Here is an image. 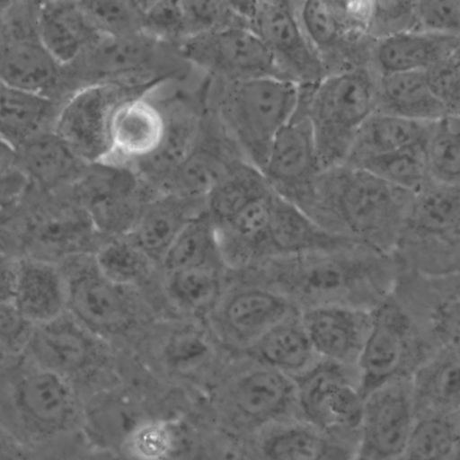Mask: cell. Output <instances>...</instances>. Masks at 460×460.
Returning <instances> with one entry per match:
<instances>
[{
  "label": "cell",
  "mask_w": 460,
  "mask_h": 460,
  "mask_svg": "<svg viewBox=\"0 0 460 460\" xmlns=\"http://www.w3.org/2000/svg\"><path fill=\"white\" fill-rule=\"evenodd\" d=\"M262 284L299 311L323 305L374 309L394 291L401 268L392 254L357 245L272 258Z\"/></svg>",
  "instance_id": "6da1fadb"
},
{
  "label": "cell",
  "mask_w": 460,
  "mask_h": 460,
  "mask_svg": "<svg viewBox=\"0 0 460 460\" xmlns=\"http://www.w3.org/2000/svg\"><path fill=\"white\" fill-rule=\"evenodd\" d=\"M412 193L341 164L323 171L303 211L338 236L393 255Z\"/></svg>",
  "instance_id": "7a4b0ae2"
},
{
  "label": "cell",
  "mask_w": 460,
  "mask_h": 460,
  "mask_svg": "<svg viewBox=\"0 0 460 460\" xmlns=\"http://www.w3.org/2000/svg\"><path fill=\"white\" fill-rule=\"evenodd\" d=\"M219 84L211 114L241 157L261 172L275 137L296 109L299 85L278 77Z\"/></svg>",
  "instance_id": "3957f363"
},
{
  "label": "cell",
  "mask_w": 460,
  "mask_h": 460,
  "mask_svg": "<svg viewBox=\"0 0 460 460\" xmlns=\"http://www.w3.org/2000/svg\"><path fill=\"white\" fill-rule=\"evenodd\" d=\"M460 187L428 181L412 193L393 252L402 270L459 273Z\"/></svg>",
  "instance_id": "277c9868"
},
{
  "label": "cell",
  "mask_w": 460,
  "mask_h": 460,
  "mask_svg": "<svg viewBox=\"0 0 460 460\" xmlns=\"http://www.w3.org/2000/svg\"><path fill=\"white\" fill-rule=\"evenodd\" d=\"M376 75L360 67L299 85L323 171L345 164L359 128L376 111Z\"/></svg>",
  "instance_id": "5b68a950"
},
{
  "label": "cell",
  "mask_w": 460,
  "mask_h": 460,
  "mask_svg": "<svg viewBox=\"0 0 460 460\" xmlns=\"http://www.w3.org/2000/svg\"><path fill=\"white\" fill-rule=\"evenodd\" d=\"M208 400L209 420L243 442L272 424L299 419L293 377L255 362L216 387Z\"/></svg>",
  "instance_id": "8992f818"
},
{
  "label": "cell",
  "mask_w": 460,
  "mask_h": 460,
  "mask_svg": "<svg viewBox=\"0 0 460 460\" xmlns=\"http://www.w3.org/2000/svg\"><path fill=\"white\" fill-rule=\"evenodd\" d=\"M24 363L11 367L6 385L7 408L20 433L40 443L82 433L84 399L77 388L54 372Z\"/></svg>",
  "instance_id": "52a82bcc"
},
{
  "label": "cell",
  "mask_w": 460,
  "mask_h": 460,
  "mask_svg": "<svg viewBox=\"0 0 460 460\" xmlns=\"http://www.w3.org/2000/svg\"><path fill=\"white\" fill-rule=\"evenodd\" d=\"M436 350L420 323L392 293L373 309L371 330L356 365L362 396L410 377Z\"/></svg>",
  "instance_id": "ba28073f"
},
{
  "label": "cell",
  "mask_w": 460,
  "mask_h": 460,
  "mask_svg": "<svg viewBox=\"0 0 460 460\" xmlns=\"http://www.w3.org/2000/svg\"><path fill=\"white\" fill-rule=\"evenodd\" d=\"M300 25L326 75L370 67L374 40L367 34L371 1H298Z\"/></svg>",
  "instance_id": "9c48e42d"
},
{
  "label": "cell",
  "mask_w": 460,
  "mask_h": 460,
  "mask_svg": "<svg viewBox=\"0 0 460 460\" xmlns=\"http://www.w3.org/2000/svg\"><path fill=\"white\" fill-rule=\"evenodd\" d=\"M299 419L328 436L358 433L365 399L356 366L318 358L293 377Z\"/></svg>",
  "instance_id": "30bf717a"
},
{
  "label": "cell",
  "mask_w": 460,
  "mask_h": 460,
  "mask_svg": "<svg viewBox=\"0 0 460 460\" xmlns=\"http://www.w3.org/2000/svg\"><path fill=\"white\" fill-rule=\"evenodd\" d=\"M247 27L272 55L283 79L311 85L326 76L324 66L308 41L294 1L233 2Z\"/></svg>",
  "instance_id": "8fae6325"
},
{
  "label": "cell",
  "mask_w": 460,
  "mask_h": 460,
  "mask_svg": "<svg viewBox=\"0 0 460 460\" xmlns=\"http://www.w3.org/2000/svg\"><path fill=\"white\" fill-rule=\"evenodd\" d=\"M66 285V313L102 341L126 332L135 313L126 294L98 269L93 255L79 253L58 263Z\"/></svg>",
  "instance_id": "7c38bea8"
},
{
  "label": "cell",
  "mask_w": 460,
  "mask_h": 460,
  "mask_svg": "<svg viewBox=\"0 0 460 460\" xmlns=\"http://www.w3.org/2000/svg\"><path fill=\"white\" fill-rule=\"evenodd\" d=\"M176 49L183 60L220 82L282 78L269 49L247 26L192 36Z\"/></svg>",
  "instance_id": "4fadbf2b"
},
{
  "label": "cell",
  "mask_w": 460,
  "mask_h": 460,
  "mask_svg": "<svg viewBox=\"0 0 460 460\" xmlns=\"http://www.w3.org/2000/svg\"><path fill=\"white\" fill-rule=\"evenodd\" d=\"M102 341L66 312L32 326L21 355L66 378L80 392V384L98 374L105 361Z\"/></svg>",
  "instance_id": "5bb4252c"
},
{
  "label": "cell",
  "mask_w": 460,
  "mask_h": 460,
  "mask_svg": "<svg viewBox=\"0 0 460 460\" xmlns=\"http://www.w3.org/2000/svg\"><path fill=\"white\" fill-rule=\"evenodd\" d=\"M323 171L305 107L298 98L293 116L275 137L261 172L273 192L304 210Z\"/></svg>",
  "instance_id": "9a60e30c"
},
{
  "label": "cell",
  "mask_w": 460,
  "mask_h": 460,
  "mask_svg": "<svg viewBox=\"0 0 460 460\" xmlns=\"http://www.w3.org/2000/svg\"><path fill=\"white\" fill-rule=\"evenodd\" d=\"M417 419L410 377L391 381L365 398L358 460H399Z\"/></svg>",
  "instance_id": "2e32d148"
},
{
  "label": "cell",
  "mask_w": 460,
  "mask_h": 460,
  "mask_svg": "<svg viewBox=\"0 0 460 460\" xmlns=\"http://www.w3.org/2000/svg\"><path fill=\"white\" fill-rule=\"evenodd\" d=\"M142 94L110 83H93L77 91L57 116L58 134L87 164L103 163L110 153L113 111L123 100Z\"/></svg>",
  "instance_id": "e0dca14e"
},
{
  "label": "cell",
  "mask_w": 460,
  "mask_h": 460,
  "mask_svg": "<svg viewBox=\"0 0 460 460\" xmlns=\"http://www.w3.org/2000/svg\"><path fill=\"white\" fill-rule=\"evenodd\" d=\"M394 294L418 320L437 349L459 348V273L432 277L402 270Z\"/></svg>",
  "instance_id": "ac0fdd59"
},
{
  "label": "cell",
  "mask_w": 460,
  "mask_h": 460,
  "mask_svg": "<svg viewBox=\"0 0 460 460\" xmlns=\"http://www.w3.org/2000/svg\"><path fill=\"white\" fill-rule=\"evenodd\" d=\"M203 117L200 134L192 151L161 188L167 194L189 200L206 199L212 190L243 159L214 118Z\"/></svg>",
  "instance_id": "d6986e66"
},
{
  "label": "cell",
  "mask_w": 460,
  "mask_h": 460,
  "mask_svg": "<svg viewBox=\"0 0 460 460\" xmlns=\"http://www.w3.org/2000/svg\"><path fill=\"white\" fill-rule=\"evenodd\" d=\"M154 89L117 105L111 120L110 153L103 163L131 169L157 147L164 115L160 102L154 99Z\"/></svg>",
  "instance_id": "ffe728a7"
},
{
  "label": "cell",
  "mask_w": 460,
  "mask_h": 460,
  "mask_svg": "<svg viewBox=\"0 0 460 460\" xmlns=\"http://www.w3.org/2000/svg\"><path fill=\"white\" fill-rule=\"evenodd\" d=\"M316 355L356 366L371 330L373 309L323 305L300 311Z\"/></svg>",
  "instance_id": "44dd1931"
},
{
  "label": "cell",
  "mask_w": 460,
  "mask_h": 460,
  "mask_svg": "<svg viewBox=\"0 0 460 460\" xmlns=\"http://www.w3.org/2000/svg\"><path fill=\"white\" fill-rule=\"evenodd\" d=\"M293 308L280 294L258 284L221 298L211 313L223 337L245 350Z\"/></svg>",
  "instance_id": "7402d4cb"
},
{
  "label": "cell",
  "mask_w": 460,
  "mask_h": 460,
  "mask_svg": "<svg viewBox=\"0 0 460 460\" xmlns=\"http://www.w3.org/2000/svg\"><path fill=\"white\" fill-rule=\"evenodd\" d=\"M181 99L160 102L164 130L157 147L131 170L143 182L161 190L198 142L203 114Z\"/></svg>",
  "instance_id": "603a6c76"
},
{
  "label": "cell",
  "mask_w": 460,
  "mask_h": 460,
  "mask_svg": "<svg viewBox=\"0 0 460 460\" xmlns=\"http://www.w3.org/2000/svg\"><path fill=\"white\" fill-rule=\"evenodd\" d=\"M31 326L53 321L66 312V285L60 265L33 255H21L13 302Z\"/></svg>",
  "instance_id": "cb8c5ba5"
},
{
  "label": "cell",
  "mask_w": 460,
  "mask_h": 460,
  "mask_svg": "<svg viewBox=\"0 0 460 460\" xmlns=\"http://www.w3.org/2000/svg\"><path fill=\"white\" fill-rule=\"evenodd\" d=\"M268 244L269 260L359 245L329 232L300 208L276 193L269 224Z\"/></svg>",
  "instance_id": "d4e9b609"
},
{
  "label": "cell",
  "mask_w": 460,
  "mask_h": 460,
  "mask_svg": "<svg viewBox=\"0 0 460 460\" xmlns=\"http://www.w3.org/2000/svg\"><path fill=\"white\" fill-rule=\"evenodd\" d=\"M459 51V37L409 31L374 40L370 67L377 75L426 71Z\"/></svg>",
  "instance_id": "484cf974"
},
{
  "label": "cell",
  "mask_w": 460,
  "mask_h": 460,
  "mask_svg": "<svg viewBox=\"0 0 460 460\" xmlns=\"http://www.w3.org/2000/svg\"><path fill=\"white\" fill-rule=\"evenodd\" d=\"M252 362L294 377L308 369L318 358L300 311L293 308L245 350Z\"/></svg>",
  "instance_id": "4316f807"
},
{
  "label": "cell",
  "mask_w": 460,
  "mask_h": 460,
  "mask_svg": "<svg viewBox=\"0 0 460 460\" xmlns=\"http://www.w3.org/2000/svg\"><path fill=\"white\" fill-rule=\"evenodd\" d=\"M36 27L38 40L60 65L76 58L102 36L88 21L79 2L42 4Z\"/></svg>",
  "instance_id": "83f0119b"
},
{
  "label": "cell",
  "mask_w": 460,
  "mask_h": 460,
  "mask_svg": "<svg viewBox=\"0 0 460 460\" xmlns=\"http://www.w3.org/2000/svg\"><path fill=\"white\" fill-rule=\"evenodd\" d=\"M459 356V348H440L411 374L410 382L417 414H458Z\"/></svg>",
  "instance_id": "f1b7e54d"
},
{
  "label": "cell",
  "mask_w": 460,
  "mask_h": 460,
  "mask_svg": "<svg viewBox=\"0 0 460 460\" xmlns=\"http://www.w3.org/2000/svg\"><path fill=\"white\" fill-rule=\"evenodd\" d=\"M376 111L429 123L450 115L430 91L424 71L377 75Z\"/></svg>",
  "instance_id": "f546056e"
},
{
  "label": "cell",
  "mask_w": 460,
  "mask_h": 460,
  "mask_svg": "<svg viewBox=\"0 0 460 460\" xmlns=\"http://www.w3.org/2000/svg\"><path fill=\"white\" fill-rule=\"evenodd\" d=\"M329 436L296 418L272 424L245 444L248 460H319Z\"/></svg>",
  "instance_id": "4dcf8cb0"
},
{
  "label": "cell",
  "mask_w": 460,
  "mask_h": 460,
  "mask_svg": "<svg viewBox=\"0 0 460 460\" xmlns=\"http://www.w3.org/2000/svg\"><path fill=\"white\" fill-rule=\"evenodd\" d=\"M189 200L162 194L141 209L127 238L153 261H161L185 224L198 213L188 208Z\"/></svg>",
  "instance_id": "1f68e13d"
},
{
  "label": "cell",
  "mask_w": 460,
  "mask_h": 460,
  "mask_svg": "<svg viewBox=\"0 0 460 460\" xmlns=\"http://www.w3.org/2000/svg\"><path fill=\"white\" fill-rule=\"evenodd\" d=\"M60 64L37 39H12L0 43V82L43 94L58 77Z\"/></svg>",
  "instance_id": "d6a6232c"
},
{
  "label": "cell",
  "mask_w": 460,
  "mask_h": 460,
  "mask_svg": "<svg viewBox=\"0 0 460 460\" xmlns=\"http://www.w3.org/2000/svg\"><path fill=\"white\" fill-rule=\"evenodd\" d=\"M432 123L376 111L359 128L344 164L354 165L370 156L424 144Z\"/></svg>",
  "instance_id": "836d02e7"
},
{
  "label": "cell",
  "mask_w": 460,
  "mask_h": 460,
  "mask_svg": "<svg viewBox=\"0 0 460 460\" xmlns=\"http://www.w3.org/2000/svg\"><path fill=\"white\" fill-rule=\"evenodd\" d=\"M53 114V102L44 94L0 82V138L14 150L41 133Z\"/></svg>",
  "instance_id": "e575fe53"
},
{
  "label": "cell",
  "mask_w": 460,
  "mask_h": 460,
  "mask_svg": "<svg viewBox=\"0 0 460 460\" xmlns=\"http://www.w3.org/2000/svg\"><path fill=\"white\" fill-rule=\"evenodd\" d=\"M15 164L35 181L51 185L75 174L87 163L55 132H41L15 150Z\"/></svg>",
  "instance_id": "d590c367"
},
{
  "label": "cell",
  "mask_w": 460,
  "mask_h": 460,
  "mask_svg": "<svg viewBox=\"0 0 460 460\" xmlns=\"http://www.w3.org/2000/svg\"><path fill=\"white\" fill-rule=\"evenodd\" d=\"M222 261L217 227L204 211L185 224L161 262L167 273L196 267L217 268Z\"/></svg>",
  "instance_id": "8d00e7d4"
},
{
  "label": "cell",
  "mask_w": 460,
  "mask_h": 460,
  "mask_svg": "<svg viewBox=\"0 0 460 460\" xmlns=\"http://www.w3.org/2000/svg\"><path fill=\"white\" fill-rule=\"evenodd\" d=\"M458 414L419 413L399 460H457Z\"/></svg>",
  "instance_id": "74e56055"
},
{
  "label": "cell",
  "mask_w": 460,
  "mask_h": 460,
  "mask_svg": "<svg viewBox=\"0 0 460 460\" xmlns=\"http://www.w3.org/2000/svg\"><path fill=\"white\" fill-rule=\"evenodd\" d=\"M270 190L257 168L241 161L208 195L206 211L215 224L220 225Z\"/></svg>",
  "instance_id": "f35d334b"
},
{
  "label": "cell",
  "mask_w": 460,
  "mask_h": 460,
  "mask_svg": "<svg viewBox=\"0 0 460 460\" xmlns=\"http://www.w3.org/2000/svg\"><path fill=\"white\" fill-rule=\"evenodd\" d=\"M459 115H447L432 123L424 143V155L430 180L460 186Z\"/></svg>",
  "instance_id": "ab89813d"
},
{
  "label": "cell",
  "mask_w": 460,
  "mask_h": 460,
  "mask_svg": "<svg viewBox=\"0 0 460 460\" xmlns=\"http://www.w3.org/2000/svg\"><path fill=\"white\" fill-rule=\"evenodd\" d=\"M169 296L192 313L212 312L221 299L222 282L217 268L196 267L166 273Z\"/></svg>",
  "instance_id": "60d3db41"
},
{
  "label": "cell",
  "mask_w": 460,
  "mask_h": 460,
  "mask_svg": "<svg viewBox=\"0 0 460 460\" xmlns=\"http://www.w3.org/2000/svg\"><path fill=\"white\" fill-rule=\"evenodd\" d=\"M400 189L415 192L429 177L424 144H417L395 151L370 156L354 165Z\"/></svg>",
  "instance_id": "b9f144b4"
},
{
  "label": "cell",
  "mask_w": 460,
  "mask_h": 460,
  "mask_svg": "<svg viewBox=\"0 0 460 460\" xmlns=\"http://www.w3.org/2000/svg\"><path fill=\"white\" fill-rule=\"evenodd\" d=\"M93 257L98 269L107 279L125 288L142 281L153 262L128 238L105 243Z\"/></svg>",
  "instance_id": "7bdbcfd3"
},
{
  "label": "cell",
  "mask_w": 460,
  "mask_h": 460,
  "mask_svg": "<svg viewBox=\"0 0 460 460\" xmlns=\"http://www.w3.org/2000/svg\"><path fill=\"white\" fill-rule=\"evenodd\" d=\"M212 346L207 335L195 327L173 332L164 342L161 361L164 367L180 376H190L208 366Z\"/></svg>",
  "instance_id": "ee69618b"
},
{
  "label": "cell",
  "mask_w": 460,
  "mask_h": 460,
  "mask_svg": "<svg viewBox=\"0 0 460 460\" xmlns=\"http://www.w3.org/2000/svg\"><path fill=\"white\" fill-rule=\"evenodd\" d=\"M79 4L92 26L102 36L144 32L139 1H82Z\"/></svg>",
  "instance_id": "f6af8a7d"
},
{
  "label": "cell",
  "mask_w": 460,
  "mask_h": 460,
  "mask_svg": "<svg viewBox=\"0 0 460 460\" xmlns=\"http://www.w3.org/2000/svg\"><path fill=\"white\" fill-rule=\"evenodd\" d=\"M144 33L168 45L184 40L181 1H139Z\"/></svg>",
  "instance_id": "bcb514c9"
},
{
  "label": "cell",
  "mask_w": 460,
  "mask_h": 460,
  "mask_svg": "<svg viewBox=\"0 0 460 460\" xmlns=\"http://www.w3.org/2000/svg\"><path fill=\"white\" fill-rule=\"evenodd\" d=\"M418 31L414 1H371L367 34L373 40Z\"/></svg>",
  "instance_id": "7dc6e473"
},
{
  "label": "cell",
  "mask_w": 460,
  "mask_h": 460,
  "mask_svg": "<svg viewBox=\"0 0 460 460\" xmlns=\"http://www.w3.org/2000/svg\"><path fill=\"white\" fill-rule=\"evenodd\" d=\"M428 85L434 96L450 115H459L460 60L456 51L424 71Z\"/></svg>",
  "instance_id": "c3c4849f"
},
{
  "label": "cell",
  "mask_w": 460,
  "mask_h": 460,
  "mask_svg": "<svg viewBox=\"0 0 460 460\" xmlns=\"http://www.w3.org/2000/svg\"><path fill=\"white\" fill-rule=\"evenodd\" d=\"M418 31L459 37L460 0L414 1Z\"/></svg>",
  "instance_id": "681fc988"
},
{
  "label": "cell",
  "mask_w": 460,
  "mask_h": 460,
  "mask_svg": "<svg viewBox=\"0 0 460 460\" xmlns=\"http://www.w3.org/2000/svg\"><path fill=\"white\" fill-rule=\"evenodd\" d=\"M20 256L13 252L0 250V304H13Z\"/></svg>",
  "instance_id": "f907efd6"
},
{
  "label": "cell",
  "mask_w": 460,
  "mask_h": 460,
  "mask_svg": "<svg viewBox=\"0 0 460 460\" xmlns=\"http://www.w3.org/2000/svg\"><path fill=\"white\" fill-rule=\"evenodd\" d=\"M0 460H34L31 452L14 435L0 434Z\"/></svg>",
  "instance_id": "816d5d0a"
},
{
  "label": "cell",
  "mask_w": 460,
  "mask_h": 460,
  "mask_svg": "<svg viewBox=\"0 0 460 460\" xmlns=\"http://www.w3.org/2000/svg\"><path fill=\"white\" fill-rule=\"evenodd\" d=\"M319 460H358V446L351 447L341 438L329 436L327 445Z\"/></svg>",
  "instance_id": "f5cc1de1"
},
{
  "label": "cell",
  "mask_w": 460,
  "mask_h": 460,
  "mask_svg": "<svg viewBox=\"0 0 460 460\" xmlns=\"http://www.w3.org/2000/svg\"><path fill=\"white\" fill-rule=\"evenodd\" d=\"M93 460H153L129 452L124 448L114 450H93Z\"/></svg>",
  "instance_id": "db71d44e"
},
{
  "label": "cell",
  "mask_w": 460,
  "mask_h": 460,
  "mask_svg": "<svg viewBox=\"0 0 460 460\" xmlns=\"http://www.w3.org/2000/svg\"><path fill=\"white\" fill-rule=\"evenodd\" d=\"M11 223L8 216L0 206V250L12 252L7 247L14 239L12 238ZM14 253V252H13Z\"/></svg>",
  "instance_id": "11a10c76"
},
{
  "label": "cell",
  "mask_w": 460,
  "mask_h": 460,
  "mask_svg": "<svg viewBox=\"0 0 460 460\" xmlns=\"http://www.w3.org/2000/svg\"><path fill=\"white\" fill-rule=\"evenodd\" d=\"M15 164V150L0 138V166L6 168Z\"/></svg>",
  "instance_id": "9f6ffc18"
},
{
  "label": "cell",
  "mask_w": 460,
  "mask_h": 460,
  "mask_svg": "<svg viewBox=\"0 0 460 460\" xmlns=\"http://www.w3.org/2000/svg\"><path fill=\"white\" fill-rule=\"evenodd\" d=\"M15 187L10 180L6 178V170L0 166V197L8 196L15 191Z\"/></svg>",
  "instance_id": "6f0895ef"
},
{
  "label": "cell",
  "mask_w": 460,
  "mask_h": 460,
  "mask_svg": "<svg viewBox=\"0 0 460 460\" xmlns=\"http://www.w3.org/2000/svg\"><path fill=\"white\" fill-rule=\"evenodd\" d=\"M90 460H93V456H92V457H91V459H90Z\"/></svg>",
  "instance_id": "680465c9"
}]
</instances>
